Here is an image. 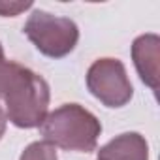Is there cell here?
<instances>
[{"mask_svg": "<svg viewBox=\"0 0 160 160\" xmlns=\"http://www.w3.org/2000/svg\"><path fill=\"white\" fill-rule=\"evenodd\" d=\"M0 100H4L6 119L13 126L40 128L49 109V83L30 68L6 60L0 68Z\"/></svg>", "mask_w": 160, "mask_h": 160, "instance_id": "1", "label": "cell"}, {"mask_svg": "<svg viewBox=\"0 0 160 160\" xmlns=\"http://www.w3.org/2000/svg\"><path fill=\"white\" fill-rule=\"evenodd\" d=\"M40 134L43 141L53 147L75 152H92L96 151L102 134V122L83 106L62 104L45 115L40 124Z\"/></svg>", "mask_w": 160, "mask_h": 160, "instance_id": "2", "label": "cell"}, {"mask_svg": "<svg viewBox=\"0 0 160 160\" xmlns=\"http://www.w3.org/2000/svg\"><path fill=\"white\" fill-rule=\"evenodd\" d=\"M23 32L32 45L49 58L68 57L79 42V28L75 21L43 10H34L28 15Z\"/></svg>", "mask_w": 160, "mask_h": 160, "instance_id": "3", "label": "cell"}, {"mask_svg": "<svg viewBox=\"0 0 160 160\" xmlns=\"http://www.w3.org/2000/svg\"><path fill=\"white\" fill-rule=\"evenodd\" d=\"M87 89L106 108H122L134 96V87L128 79L126 68L119 58L104 57L87 70Z\"/></svg>", "mask_w": 160, "mask_h": 160, "instance_id": "4", "label": "cell"}, {"mask_svg": "<svg viewBox=\"0 0 160 160\" xmlns=\"http://www.w3.org/2000/svg\"><path fill=\"white\" fill-rule=\"evenodd\" d=\"M158 58H160V38L158 34H141L132 43V60L139 79L151 89L158 91Z\"/></svg>", "mask_w": 160, "mask_h": 160, "instance_id": "5", "label": "cell"}, {"mask_svg": "<svg viewBox=\"0 0 160 160\" xmlns=\"http://www.w3.org/2000/svg\"><path fill=\"white\" fill-rule=\"evenodd\" d=\"M96 160H149V143L139 132H124L96 151Z\"/></svg>", "mask_w": 160, "mask_h": 160, "instance_id": "6", "label": "cell"}, {"mask_svg": "<svg viewBox=\"0 0 160 160\" xmlns=\"http://www.w3.org/2000/svg\"><path fill=\"white\" fill-rule=\"evenodd\" d=\"M19 160H58V154H57V147L42 139V141H32L30 145H27Z\"/></svg>", "mask_w": 160, "mask_h": 160, "instance_id": "7", "label": "cell"}, {"mask_svg": "<svg viewBox=\"0 0 160 160\" xmlns=\"http://www.w3.org/2000/svg\"><path fill=\"white\" fill-rule=\"evenodd\" d=\"M32 8V2H15V0H0V17H15L21 12Z\"/></svg>", "mask_w": 160, "mask_h": 160, "instance_id": "8", "label": "cell"}, {"mask_svg": "<svg viewBox=\"0 0 160 160\" xmlns=\"http://www.w3.org/2000/svg\"><path fill=\"white\" fill-rule=\"evenodd\" d=\"M6 128H8V119H6V111L2 109V106H0V139L4 138V134H6Z\"/></svg>", "mask_w": 160, "mask_h": 160, "instance_id": "9", "label": "cell"}, {"mask_svg": "<svg viewBox=\"0 0 160 160\" xmlns=\"http://www.w3.org/2000/svg\"><path fill=\"white\" fill-rule=\"evenodd\" d=\"M4 62H6V57H4V47H2V43H0V68L4 66Z\"/></svg>", "mask_w": 160, "mask_h": 160, "instance_id": "10", "label": "cell"}]
</instances>
